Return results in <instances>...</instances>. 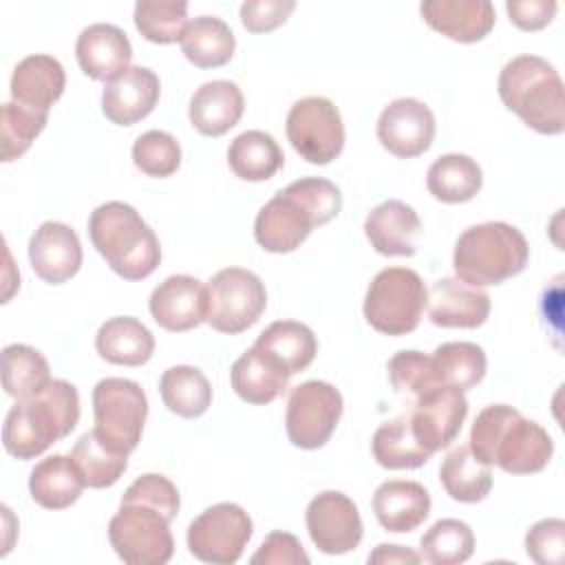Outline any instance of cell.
<instances>
[{
	"label": "cell",
	"mask_w": 565,
	"mask_h": 565,
	"mask_svg": "<svg viewBox=\"0 0 565 565\" xmlns=\"http://www.w3.org/2000/svg\"><path fill=\"white\" fill-rule=\"evenodd\" d=\"M468 441L479 461L499 466L510 475L541 472L554 455L547 430L508 404L486 406L475 417Z\"/></svg>",
	"instance_id": "obj_1"
},
{
	"label": "cell",
	"mask_w": 565,
	"mask_h": 565,
	"mask_svg": "<svg viewBox=\"0 0 565 565\" xmlns=\"http://www.w3.org/2000/svg\"><path fill=\"white\" fill-rule=\"evenodd\" d=\"M79 422V393L66 380H51L40 393L15 399L2 426V446L15 459L40 457Z\"/></svg>",
	"instance_id": "obj_2"
},
{
	"label": "cell",
	"mask_w": 565,
	"mask_h": 565,
	"mask_svg": "<svg viewBox=\"0 0 565 565\" xmlns=\"http://www.w3.org/2000/svg\"><path fill=\"white\" fill-rule=\"evenodd\" d=\"M88 236L108 267L124 280L148 278L161 263L157 234L128 203L97 205L88 218Z\"/></svg>",
	"instance_id": "obj_3"
},
{
	"label": "cell",
	"mask_w": 565,
	"mask_h": 565,
	"mask_svg": "<svg viewBox=\"0 0 565 565\" xmlns=\"http://www.w3.org/2000/svg\"><path fill=\"white\" fill-rule=\"evenodd\" d=\"M499 97L525 126L541 135H561L565 128L563 79L539 55H516L499 73Z\"/></svg>",
	"instance_id": "obj_4"
},
{
	"label": "cell",
	"mask_w": 565,
	"mask_h": 565,
	"mask_svg": "<svg viewBox=\"0 0 565 565\" xmlns=\"http://www.w3.org/2000/svg\"><path fill=\"white\" fill-rule=\"evenodd\" d=\"M530 247L521 230L503 221H488L463 230L455 243L452 267L472 287L499 285L527 265Z\"/></svg>",
	"instance_id": "obj_5"
},
{
	"label": "cell",
	"mask_w": 565,
	"mask_h": 565,
	"mask_svg": "<svg viewBox=\"0 0 565 565\" xmlns=\"http://www.w3.org/2000/svg\"><path fill=\"white\" fill-rule=\"evenodd\" d=\"M428 289L408 267H386L375 274L364 296L366 322L384 335H406L417 329Z\"/></svg>",
	"instance_id": "obj_6"
},
{
	"label": "cell",
	"mask_w": 565,
	"mask_h": 565,
	"mask_svg": "<svg viewBox=\"0 0 565 565\" xmlns=\"http://www.w3.org/2000/svg\"><path fill=\"white\" fill-rule=\"evenodd\" d=\"M95 435L121 455H130L143 433L148 397L135 380L104 377L93 388Z\"/></svg>",
	"instance_id": "obj_7"
},
{
	"label": "cell",
	"mask_w": 565,
	"mask_h": 565,
	"mask_svg": "<svg viewBox=\"0 0 565 565\" xmlns=\"http://www.w3.org/2000/svg\"><path fill=\"white\" fill-rule=\"evenodd\" d=\"M108 541L126 565H163L174 554L170 521L146 503H121L108 523Z\"/></svg>",
	"instance_id": "obj_8"
},
{
	"label": "cell",
	"mask_w": 565,
	"mask_h": 565,
	"mask_svg": "<svg viewBox=\"0 0 565 565\" xmlns=\"http://www.w3.org/2000/svg\"><path fill=\"white\" fill-rule=\"evenodd\" d=\"M267 307L263 280L243 267H225L207 282V318L205 322L227 335L243 333L258 322Z\"/></svg>",
	"instance_id": "obj_9"
},
{
	"label": "cell",
	"mask_w": 565,
	"mask_h": 565,
	"mask_svg": "<svg viewBox=\"0 0 565 565\" xmlns=\"http://www.w3.org/2000/svg\"><path fill=\"white\" fill-rule=\"evenodd\" d=\"M287 139L294 150L313 166H327L344 148V124L338 106L320 95H309L287 113Z\"/></svg>",
	"instance_id": "obj_10"
},
{
	"label": "cell",
	"mask_w": 565,
	"mask_h": 565,
	"mask_svg": "<svg viewBox=\"0 0 565 565\" xmlns=\"http://www.w3.org/2000/svg\"><path fill=\"white\" fill-rule=\"evenodd\" d=\"M252 534V519L241 505L216 503L188 525V550L203 563L234 565L243 556Z\"/></svg>",
	"instance_id": "obj_11"
},
{
	"label": "cell",
	"mask_w": 565,
	"mask_h": 565,
	"mask_svg": "<svg viewBox=\"0 0 565 565\" xmlns=\"http://www.w3.org/2000/svg\"><path fill=\"white\" fill-rule=\"evenodd\" d=\"M342 417V395L340 391L322 380H307L294 386L287 413L285 428L294 446L302 450L322 448L333 435Z\"/></svg>",
	"instance_id": "obj_12"
},
{
	"label": "cell",
	"mask_w": 565,
	"mask_h": 565,
	"mask_svg": "<svg viewBox=\"0 0 565 565\" xmlns=\"http://www.w3.org/2000/svg\"><path fill=\"white\" fill-rule=\"evenodd\" d=\"M305 521L313 545L329 556L353 552L364 534L358 505L338 490L316 494L307 505Z\"/></svg>",
	"instance_id": "obj_13"
},
{
	"label": "cell",
	"mask_w": 565,
	"mask_h": 565,
	"mask_svg": "<svg viewBox=\"0 0 565 565\" xmlns=\"http://www.w3.org/2000/svg\"><path fill=\"white\" fill-rule=\"evenodd\" d=\"M380 143L399 159L424 154L435 139L433 110L413 97L393 99L377 119Z\"/></svg>",
	"instance_id": "obj_14"
},
{
	"label": "cell",
	"mask_w": 565,
	"mask_h": 565,
	"mask_svg": "<svg viewBox=\"0 0 565 565\" xmlns=\"http://www.w3.org/2000/svg\"><path fill=\"white\" fill-rule=\"evenodd\" d=\"M466 415L468 399L463 391L452 386H437L415 399V408L408 417L417 441L428 452H437L457 439Z\"/></svg>",
	"instance_id": "obj_15"
},
{
	"label": "cell",
	"mask_w": 565,
	"mask_h": 565,
	"mask_svg": "<svg viewBox=\"0 0 565 565\" xmlns=\"http://www.w3.org/2000/svg\"><path fill=\"white\" fill-rule=\"evenodd\" d=\"M313 227H318L313 214L285 188L258 210L254 238L265 252L289 254L307 241Z\"/></svg>",
	"instance_id": "obj_16"
},
{
	"label": "cell",
	"mask_w": 565,
	"mask_h": 565,
	"mask_svg": "<svg viewBox=\"0 0 565 565\" xmlns=\"http://www.w3.org/2000/svg\"><path fill=\"white\" fill-rule=\"evenodd\" d=\"M148 309L161 329L190 331L207 318V285L188 274L168 276L152 289Z\"/></svg>",
	"instance_id": "obj_17"
},
{
	"label": "cell",
	"mask_w": 565,
	"mask_h": 565,
	"mask_svg": "<svg viewBox=\"0 0 565 565\" xmlns=\"http://www.w3.org/2000/svg\"><path fill=\"white\" fill-rule=\"evenodd\" d=\"M82 243L75 230L60 221H44L29 241V260L35 276L49 285L71 280L82 267Z\"/></svg>",
	"instance_id": "obj_18"
},
{
	"label": "cell",
	"mask_w": 565,
	"mask_h": 565,
	"mask_svg": "<svg viewBox=\"0 0 565 565\" xmlns=\"http://www.w3.org/2000/svg\"><path fill=\"white\" fill-rule=\"evenodd\" d=\"M159 95V75L148 66H130L104 84L102 113L117 126H132L154 110Z\"/></svg>",
	"instance_id": "obj_19"
},
{
	"label": "cell",
	"mask_w": 565,
	"mask_h": 565,
	"mask_svg": "<svg viewBox=\"0 0 565 565\" xmlns=\"http://www.w3.org/2000/svg\"><path fill=\"white\" fill-rule=\"evenodd\" d=\"M426 307L437 327L477 329L490 316V296L459 278H439L428 289Z\"/></svg>",
	"instance_id": "obj_20"
},
{
	"label": "cell",
	"mask_w": 565,
	"mask_h": 565,
	"mask_svg": "<svg viewBox=\"0 0 565 565\" xmlns=\"http://www.w3.org/2000/svg\"><path fill=\"white\" fill-rule=\"evenodd\" d=\"M75 55L84 75L106 84L130 68L132 46L119 26L95 22L77 35Z\"/></svg>",
	"instance_id": "obj_21"
},
{
	"label": "cell",
	"mask_w": 565,
	"mask_h": 565,
	"mask_svg": "<svg viewBox=\"0 0 565 565\" xmlns=\"http://www.w3.org/2000/svg\"><path fill=\"white\" fill-rule=\"evenodd\" d=\"M419 13L430 29L463 44L483 40L497 20L490 0H424Z\"/></svg>",
	"instance_id": "obj_22"
},
{
	"label": "cell",
	"mask_w": 565,
	"mask_h": 565,
	"mask_svg": "<svg viewBox=\"0 0 565 565\" xmlns=\"http://www.w3.org/2000/svg\"><path fill=\"white\" fill-rule=\"evenodd\" d=\"M66 73L53 55L35 53L20 60L11 75V97L15 104L49 115L51 106L62 97Z\"/></svg>",
	"instance_id": "obj_23"
},
{
	"label": "cell",
	"mask_w": 565,
	"mask_h": 565,
	"mask_svg": "<svg viewBox=\"0 0 565 565\" xmlns=\"http://www.w3.org/2000/svg\"><path fill=\"white\" fill-rule=\"evenodd\" d=\"M419 232L422 221L417 212L399 199L382 201L364 221V234L371 247L382 256H413Z\"/></svg>",
	"instance_id": "obj_24"
},
{
	"label": "cell",
	"mask_w": 565,
	"mask_h": 565,
	"mask_svg": "<svg viewBox=\"0 0 565 565\" xmlns=\"http://www.w3.org/2000/svg\"><path fill=\"white\" fill-rule=\"evenodd\" d=\"M377 523L393 534L417 530L430 514V494L417 481L391 479L377 486L373 494Z\"/></svg>",
	"instance_id": "obj_25"
},
{
	"label": "cell",
	"mask_w": 565,
	"mask_h": 565,
	"mask_svg": "<svg viewBox=\"0 0 565 565\" xmlns=\"http://www.w3.org/2000/svg\"><path fill=\"white\" fill-rule=\"evenodd\" d=\"M245 99L241 88L230 79H212L201 84L188 108L190 124L205 137H221L234 128L243 115Z\"/></svg>",
	"instance_id": "obj_26"
},
{
	"label": "cell",
	"mask_w": 565,
	"mask_h": 565,
	"mask_svg": "<svg viewBox=\"0 0 565 565\" xmlns=\"http://www.w3.org/2000/svg\"><path fill=\"white\" fill-rule=\"evenodd\" d=\"M289 373L269 353L260 351L256 344L247 349L230 371V382L234 393L247 404H269L274 402L289 382Z\"/></svg>",
	"instance_id": "obj_27"
},
{
	"label": "cell",
	"mask_w": 565,
	"mask_h": 565,
	"mask_svg": "<svg viewBox=\"0 0 565 565\" xmlns=\"http://www.w3.org/2000/svg\"><path fill=\"white\" fill-rule=\"evenodd\" d=\"M95 349L110 364L141 366L154 353V335L137 318L115 316L99 327Z\"/></svg>",
	"instance_id": "obj_28"
},
{
	"label": "cell",
	"mask_w": 565,
	"mask_h": 565,
	"mask_svg": "<svg viewBox=\"0 0 565 565\" xmlns=\"http://www.w3.org/2000/svg\"><path fill=\"white\" fill-rule=\"evenodd\" d=\"M84 488V479L71 455H51L38 461L29 475L31 499L44 510L71 508Z\"/></svg>",
	"instance_id": "obj_29"
},
{
	"label": "cell",
	"mask_w": 565,
	"mask_h": 565,
	"mask_svg": "<svg viewBox=\"0 0 565 565\" xmlns=\"http://www.w3.org/2000/svg\"><path fill=\"white\" fill-rule=\"evenodd\" d=\"M285 163L278 141L265 130H245L227 148V166L243 181H267Z\"/></svg>",
	"instance_id": "obj_30"
},
{
	"label": "cell",
	"mask_w": 565,
	"mask_h": 565,
	"mask_svg": "<svg viewBox=\"0 0 565 565\" xmlns=\"http://www.w3.org/2000/svg\"><path fill=\"white\" fill-rule=\"evenodd\" d=\"M236 38L227 22L216 15H199L188 22L181 51L185 60L199 68H218L234 55Z\"/></svg>",
	"instance_id": "obj_31"
},
{
	"label": "cell",
	"mask_w": 565,
	"mask_h": 565,
	"mask_svg": "<svg viewBox=\"0 0 565 565\" xmlns=\"http://www.w3.org/2000/svg\"><path fill=\"white\" fill-rule=\"evenodd\" d=\"M260 351L269 353L289 375L305 371L316 353L318 340L313 331L298 320H276L271 322L254 342Z\"/></svg>",
	"instance_id": "obj_32"
},
{
	"label": "cell",
	"mask_w": 565,
	"mask_h": 565,
	"mask_svg": "<svg viewBox=\"0 0 565 565\" xmlns=\"http://www.w3.org/2000/svg\"><path fill=\"white\" fill-rule=\"evenodd\" d=\"M483 174L479 163L459 152L437 157L426 174L428 192L441 203H466L481 190Z\"/></svg>",
	"instance_id": "obj_33"
},
{
	"label": "cell",
	"mask_w": 565,
	"mask_h": 565,
	"mask_svg": "<svg viewBox=\"0 0 565 565\" xmlns=\"http://www.w3.org/2000/svg\"><path fill=\"white\" fill-rule=\"evenodd\" d=\"M371 450L375 461L388 470L422 468L433 455L417 441L408 415H399L377 426L371 439Z\"/></svg>",
	"instance_id": "obj_34"
},
{
	"label": "cell",
	"mask_w": 565,
	"mask_h": 565,
	"mask_svg": "<svg viewBox=\"0 0 565 565\" xmlns=\"http://www.w3.org/2000/svg\"><path fill=\"white\" fill-rule=\"evenodd\" d=\"M446 494L459 503H479L492 490V470L479 461L468 446L452 448L439 468Z\"/></svg>",
	"instance_id": "obj_35"
},
{
	"label": "cell",
	"mask_w": 565,
	"mask_h": 565,
	"mask_svg": "<svg viewBox=\"0 0 565 565\" xmlns=\"http://www.w3.org/2000/svg\"><path fill=\"white\" fill-rule=\"evenodd\" d=\"M159 393L166 408L179 417H201L212 404L210 380L196 366L177 364L163 371L159 380Z\"/></svg>",
	"instance_id": "obj_36"
},
{
	"label": "cell",
	"mask_w": 565,
	"mask_h": 565,
	"mask_svg": "<svg viewBox=\"0 0 565 565\" xmlns=\"http://www.w3.org/2000/svg\"><path fill=\"white\" fill-rule=\"evenodd\" d=\"M46 358L29 344H7L2 349V388L7 395L22 399L40 393L51 382Z\"/></svg>",
	"instance_id": "obj_37"
},
{
	"label": "cell",
	"mask_w": 565,
	"mask_h": 565,
	"mask_svg": "<svg viewBox=\"0 0 565 565\" xmlns=\"http://www.w3.org/2000/svg\"><path fill=\"white\" fill-rule=\"evenodd\" d=\"M71 459L75 461V466L84 479V486L95 488V490L115 486L128 468V455H121V452L113 450L110 446H106L95 435V430L84 433L75 441V446L71 448Z\"/></svg>",
	"instance_id": "obj_38"
},
{
	"label": "cell",
	"mask_w": 565,
	"mask_h": 565,
	"mask_svg": "<svg viewBox=\"0 0 565 565\" xmlns=\"http://www.w3.org/2000/svg\"><path fill=\"white\" fill-rule=\"evenodd\" d=\"M439 380L444 386L468 391L486 375V353L475 342H444L433 353Z\"/></svg>",
	"instance_id": "obj_39"
},
{
	"label": "cell",
	"mask_w": 565,
	"mask_h": 565,
	"mask_svg": "<svg viewBox=\"0 0 565 565\" xmlns=\"http://www.w3.org/2000/svg\"><path fill=\"white\" fill-rule=\"evenodd\" d=\"M137 31L154 44L181 42L188 26V2L183 0H139L132 13Z\"/></svg>",
	"instance_id": "obj_40"
},
{
	"label": "cell",
	"mask_w": 565,
	"mask_h": 565,
	"mask_svg": "<svg viewBox=\"0 0 565 565\" xmlns=\"http://www.w3.org/2000/svg\"><path fill=\"white\" fill-rule=\"evenodd\" d=\"M422 558L433 565H459L475 552V534L459 519H439L422 536Z\"/></svg>",
	"instance_id": "obj_41"
},
{
	"label": "cell",
	"mask_w": 565,
	"mask_h": 565,
	"mask_svg": "<svg viewBox=\"0 0 565 565\" xmlns=\"http://www.w3.org/2000/svg\"><path fill=\"white\" fill-rule=\"evenodd\" d=\"M49 115L35 113L15 102H4L0 108V152L2 161L11 163L22 157L35 137L44 130Z\"/></svg>",
	"instance_id": "obj_42"
},
{
	"label": "cell",
	"mask_w": 565,
	"mask_h": 565,
	"mask_svg": "<svg viewBox=\"0 0 565 565\" xmlns=\"http://www.w3.org/2000/svg\"><path fill=\"white\" fill-rule=\"evenodd\" d=\"M388 380L397 393L413 395L415 399L437 386H444L435 366L433 355H426L422 351H397L388 364Z\"/></svg>",
	"instance_id": "obj_43"
},
{
	"label": "cell",
	"mask_w": 565,
	"mask_h": 565,
	"mask_svg": "<svg viewBox=\"0 0 565 565\" xmlns=\"http://www.w3.org/2000/svg\"><path fill=\"white\" fill-rule=\"evenodd\" d=\"M132 161L148 177H170L181 166V146L166 130H148L132 143Z\"/></svg>",
	"instance_id": "obj_44"
},
{
	"label": "cell",
	"mask_w": 565,
	"mask_h": 565,
	"mask_svg": "<svg viewBox=\"0 0 565 565\" xmlns=\"http://www.w3.org/2000/svg\"><path fill=\"white\" fill-rule=\"evenodd\" d=\"M121 503H146L157 508L170 523L174 521L181 499H179V490L177 486L157 472H148L137 477L124 492Z\"/></svg>",
	"instance_id": "obj_45"
},
{
	"label": "cell",
	"mask_w": 565,
	"mask_h": 565,
	"mask_svg": "<svg viewBox=\"0 0 565 565\" xmlns=\"http://www.w3.org/2000/svg\"><path fill=\"white\" fill-rule=\"evenodd\" d=\"M287 190L302 201V205L313 214L318 227L335 218L342 210V194L335 183L322 177H305L287 185Z\"/></svg>",
	"instance_id": "obj_46"
},
{
	"label": "cell",
	"mask_w": 565,
	"mask_h": 565,
	"mask_svg": "<svg viewBox=\"0 0 565 565\" xmlns=\"http://www.w3.org/2000/svg\"><path fill=\"white\" fill-rule=\"evenodd\" d=\"M525 552L539 565H561L565 556V521H536L525 534Z\"/></svg>",
	"instance_id": "obj_47"
},
{
	"label": "cell",
	"mask_w": 565,
	"mask_h": 565,
	"mask_svg": "<svg viewBox=\"0 0 565 565\" xmlns=\"http://www.w3.org/2000/svg\"><path fill=\"white\" fill-rule=\"evenodd\" d=\"M294 0H247L241 4V22L249 33H269L294 13Z\"/></svg>",
	"instance_id": "obj_48"
},
{
	"label": "cell",
	"mask_w": 565,
	"mask_h": 565,
	"mask_svg": "<svg viewBox=\"0 0 565 565\" xmlns=\"http://www.w3.org/2000/svg\"><path fill=\"white\" fill-rule=\"evenodd\" d=\"M249 561L254 565H307L309 556L294 534L276 530L265 536Z\"/></svg>",
	"instance_id": "obj_49"
},
{
	"label": "cell",
	"mask_w": 565,
	"mask_h": 565,
	"mask_svg": "<svg viewBox=\"0 0 565 565\" xmlns=\"http://www.w3.org/2000/svg\"><path fill=\"white\" fill-rule=\"evenodd\" d=\"M558 4L554 0H508L510 22L521 31H539L552 22Z\"/></svg>",
	"instance_id": "obj_50"
},
{
	"label": "cell",
	"mask_w": 565,
	"mask_h": 565,
	"mask_svg": "<svg viewBox=\"0 0 565 565\" xmlns=\"http://www.w3.org/2000/svg\"><path fill=\"white\" fill-rule=\"evenodd\" d=\"M422 556L408 547L402 545H391L382 543L369 554V563H406V565H417Z\"/></svg>",
	"instance_id": "obj_51"
}]
</instances>
